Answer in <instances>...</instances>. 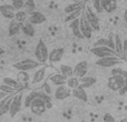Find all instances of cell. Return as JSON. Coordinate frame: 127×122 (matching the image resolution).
<instances>
[{
    "mask_svg": "<svg viewBox=\"0 0 127 122\" xmlns=\"http://www.w3.org/2000/svg\"><path fill=\"white\" fill-rule=\"evenodd\" d=\"M49 70L50 68L46 67V65H42V67L38 68L35 72H33L32 77H31L30 80V85L32 88H39L42 87L45 84V81H46L47 77H48Z\"/></svg>",
    "mask_w": 127,
    "mask_h": 122,
    "instance_id": "obj_1",
    "label": "cell"
},
{
    "mask_svg": "<svg viewBox=\"0 0 127 122\" xmlns=\"http://www.w3.org/2000/svg\"><path fill=\"white\" fill-rule=\"evenodd\" d=\"M44 64L39 63L36 60H31V59H25L21 60L19 62H16L13 64V68L17 70H19L20 72H27L30 71V70H37L38 68L42 67Z\"/></svg>",
    "mask_w": 127,
    "mask_h": 122,
    "instance_id": "obj_2",
    "label": "cell"
},
{
    "mask_svg": "<svg viewBox=\"0 0 127 122\" xmlns=\"http://www.w3.org/2000/svg\"><path fill=\"white\" fill-rule=\"evenodd\" d=\"M35 57L38 62L41 63V64H45L49 59V51L47 49V46L41 39L38 41L37 46L35 48Z\"/></svg>",
    "mask_w": 127,
    "mask_h": 122,
    "instance_id": "obj_3",
    "label": "cell"
},
{
    "mask_svg": "<svg viewBox=\"0 0 127 122\" xmlns=\"http://www.w3.org/2000/svg\"><path fill=\"white\" fill-rule=\"evenodd\" d=\"M84 15H85L86 19L88 20V22L90 23V26H92V28L94 29V30L98 31L99 29H100V27H99V18L97 17L96 12H95L89 6L85 7V9H84Z\"/></svg>",
    "mask_w": 127,
    "mask_h": 122,
    "instance_id": "obj_4",
    "label": "cell"
},
{
    "mask_svg": "<svg viewBox=\"0 0 127 122\" xmlns=\"http://www.w3.org/2000/svg\"><path fill=\"white\" fill-rule=\"evenodd\" d=\"M126 82V78L121 76H110L107 81V85L112 91H117L119 92L123 89L124 84Z\"/></svg>",
    "mask_w": 127,
    "mask_h": 122,
    "instance_id": "obj_5",
    "label": "cell"
},
{
    "mask_svg": "<svg viewBox=\"0 0 127 122\" xmlns=\"http://www.w3.org/2000/svg\"><path fill=\"white\" fill-rule=\"evenodd\" d=\"M123 62V59L118 56H113V57L103 58V59H98L96 61V64L101 68H115L117 64Z\"/></svg>",
    "mask_w": 127,
    "mask_h": 122,
    "instance_id": "obj_6",
    "label": "cell"
},
{
    "mask_svg": "<svg viewBox=\"0 0 127 122\" xmlns=\"http://www.w3.org/2000/svg\"><path fill=\"white\" fill-rule=\"evenodd\" d=\"M90 52H92L94 56H96L98 59L117 56L116 52H115V50L110 49L109 47H93V48L90 49Z\"/></svg>",
    "mask_w": 127,
    "mask_h": 122,
    "instance_id": "obj_7",
    "label": "cell"
},
{
    "mask_svg": "<svg viewBox=\"0 0 127 122\" xmlns=\"http://www.w3.org/2000/svg\"><path fill=\"white\" fill-rule=\"evenodd\" d=\"M22 104H24V99H22V91H19L18 93L15 94L12 99V102H11V107H10V111L9 114L10 117H15L18 112L21 110Z\"/></svg>",
    "mask_w": 127,
    "mask_h": 122,
    "instance_id": "obj_8",
    "label": "cell"
},
{
    "mask_svg": "<svg viewBox=\"0 0 127 122\" xmlns=\"http://www.w3.org/2000/svg\"><path fill=\"white\" fill-rule=\"evenodd\" d=\"M29 109H30L31 113L35 114V116H42L45 113V111L47 110V105L40 98H36L32 101Z\"/></svg>",
    "mask_w": 127,
    "mask_h": 122,
    "instance_id": "obj_9",
    "label": "cell"
},
{
    "mask_svg": "<svg viewBox=\"0 0 127 122\" xmlns=\"http://www.w3.org/2000/svg\"><path fill=\"white\" fill-rule=\"evenodd\" d=\"M79 27H80V31H81V33H83L84 38L89 39L93 35L94 29L92 28V26H90V23L88 22V20L86 19V17H85L84 13L81 15V17L79 18Z\"/></svg>",
    "mask_w": 127,
    "mask_h": 122,
    "instance_id": "obj_10",
    "label": "cell"
},
{
    "mask_svg": "<svg viewBox=\"0 0 127 122\" xmlns=\"http://www.w3.org/2000/svg\"><path fill=\"white\" fill-rule=\"evenodd\" d=\"M16 12H17V10L13 8V6L11 3H3L0 6V13L6 19H9L11 21L15 20Z\"/></svg>",
    "mask_w": 127,
    "mask_h": 122,
    "instance_id": "obj_11",
    "label": "cell"
},
{
    "mask_svg": "<svg viewBox=\"0 0 127 122\" xmlns=\"http://www.w3.org/2000/svg\"><path fill=\"white\" fill-rule=\"evenodd\" d=\"M88 71V63L87 61H79L74 68V77L78 79H81L86 77V73Z\"/></svg>",
    "mask_w": 127,
    "mask_h": 122,
    "instance_id": "obj_12",
    "label": "cell"
},
{
    "mask_svg": "<svg viewBox=\"0 0 127 122\" xmlns=\"http://www.w3.org/2000/svg\"><path fill=\"white\" fill-rule=\"evenodd\" d=\"M71 94H72L71 89H69L67 85H62V87L56 88L54 96H55V98L57 100H65V99L69 98Z\"/></svg>",
    "mask_w": 127,
    "mask_h": 122,
    "instance_id": "obj_13",
    "label": "cell"
},
{
    "mask_svg": "<svg viewBox=\"0 0 127 122\" xmlns=\"http://www.w3.org/2000/svg\"><path fill=\"white\" fill-rule=\"evenodd\" d=\"M15 94L16 93L9 94V96H7L6 98L0 102V117L9 113V111H10V107H11V102H12V99H13V97H15Z\"/></svg>",
    "mask_w": 127,
    "mask_h": 122,
    "instance_id": "obj_14",
    "label": "cell"
},
{
    "mask_svg": "<svg viewBox=\"0 0 127 122\" xmlns=\"http://www.w3.org/2000/svg\"><path fill=\"white\" fill-rule=\"evenodd\" d=\"M64 55H65V49L64 48H55L49 52L48 61L51 63H57L63 59Z\"/></svg>",
    "mask_w": 127,
    "mask_h": 122,
    "instance_id": "obj_15",
    "label": "cell"
},
{
    "mask_svg": "<svg viewBox=\"0 0 127 122\" xmlns=\"http://www.w3.org/2000/svg\"><path fill=\"white\" fill-rule=\"evenodd\" d=\"M28 21L30 22L31 24H41L42 22L46 21V17L45 15H42L41 12L39 11H33V12L29 13V18H28Z\"/></svg>",
    "mask_w": 127,
    "mask_h": 122,
    "instance_id": "obj_16",
    "label": "cell"
},
{
    "mask_svg": "<svg viewBox=\"0 0 127 122\" xmlns=\"http://www.w3.org/2000/svg\"><path fill=\"white\" fill-rule=\"evenodd\" d=\"M49 81H50L54 85H56L57 88L67 84V78H66V77H64L60 72L51 74V76L49 77Z\"/></svg>",
    "mask_w": 127,
    "mask_h": 122,
    "instance_id": "obj_17",
    "label": "cell"
},
{
    "mask_svg": "<svg viewBox=\"0 0 127 122\" xmlns=\"http://www.w3.org/2000/svg\"><path fill=\"white\" fill-rule=\"evenodd\" d=\"M101 7L104 11L112 13L117 9V2L115 0H101Z\"/></svg>",
    "mask_w": 127,
    "mask_h": 122,
    "instance_id": "obj_18",
    "label": "cell"
},
{
    "mask_svg": "<svg viewBox=\"0 0 127 122\" xmlns=\"http://www.w3.org/2000/svg\"><path fill=\"white\" fill-rule=\"evenodd\" d=\"M72 96H74L76 99H78V100L83 101V102H87V100H88L87 92H86V90L84 89V88H81L80 85H79L78 88L72 90Z\"/></svg>",
    "mask_w": 127,
    "mask_h": 122,
    "instance_id": "obj_19",
    "label": "cell"
},
{
    "mask_svg": "<svg viewBox=\"0 0 127 122\" xmlns=\"http://www.w3.org/2000/svg\"><path fill=\"white\" fill-rule=\"evenodd\" d=\"M84 8H85V3H84V2H81V1L72 2V3L65 7V12L67 13V15H70V13L76 12V11L80 10V9H84Z\"/></svg>",
    "mask_w": 127,
    "mask_h": 122,
    "instance_id": "obj_20",
    "label": "cell"
},
{
    "mask_svg": "<svg viewBox=\"0 0 127 122\" xmlns=\"http://www.w3.org/2000/svg\"><path fill=\"white\" fill-rule=\"evenodd\" d=\"M20 31H21V23L17 22L16 20L10 21L9 27H8V35H9V37H12V36L18 35Z\"/></svg>",
    "mask_w": 127,
    "mask_h": 122,
    "instance_id": "obj_21",
    "label": "cell"
},
{
    "mask_svg": "<svg viewBox=\"0 0 127 122\" xmlns=\"http://www.w3.org/2000/svg\"><path fill=\"white\" fill-rule=\"evenodd\" d=\"M21 32L27 37H33L36 33V30L33 24H31L29 21H27L21 24Z\"/></svg>",
    "mask_w": 127,
    "mask_h": 122,
    "instance_id": "obj_22",
    "label": "cell"
},
{
    "mask_svg": "<svg viewBox=\"0 0 127 122\" xmlns=\"http://www.w3.org/2000/svg\"><path fill=\"white\" fill-rule=\"evenodd\" d=\"M96 79L94 77H84V78L79 79V85L84 89H88V88L93 87L96 83Z\"/></svg>",
    "mask_w": 127,
    "mask_h": 122,
    "instance_id": "obj_23",
    "label": "cell"
},
{
    "mask_svg": "<svg viewBox=\"0 0 127 122\" xmlns=\"http://www.w3.org/2000/svg\"><path fill=\"white\" fill-rule=\"evenodd\" d=\"M69 27H70V29H71V31H72V35H74L75 37L79 38V39H83L84 36H83V33H81V31H80V27H79V19L70 22Z\"/></svg>",
    "mask_w": 127,
    "mask_h": 122,
    "instance_id": "obj_24",
    "label": "cell"
},
{
    "mask_svg": "<svg viewBox=\"0 0 127 122\" xmlns=\"http://www.w3.org/2000/svg\"><path fill=\"white\" fill-rule=\"evenodd\" d=\"M2 82H3V84L8 85V87L12 88V89H15V90L21 89V84H20V82H19L18 80H16V79H12V78H9V77H6V78H3Z\"/></svg>",
    "mask_w": 127,
    "mask_h": 122,
    "instance_id": "obj_25",
    "label": "cell"
},
{
    "mask_svg": "<svg viewBox=\"0 0 127 122\" xmlns=\"http://www.w3.org/2000/svg\"><path fill=\"white\" fill-rule=\"evenodd\" d=\"M36 98H38V92L37 91H30L28 94H27L26 97H25L24 99V105L25 108H30L31 103H32V101L35 100Z\"/></svg>",
    "mask_w": 127,
    "mask_h": 122,
    "instance_id": "obj_26",
    "label": "cell"
},
{
    "mask_svg": "<svg viewBox=\"0 0 127 122\" xmlns=\"http://www.w3.org/2000/svg\"><path fill=\"white\" fill-rule=\"evenodd\" d=\"M59 71H60V73H62L64 77H66L67 79L74 77V68H71L68 64H60Z\"/></svg>",
    "mask_w": 127,
    "mask_h": 122,
    "instance_id": "obj_27",
    "label": "cell"
},
{
    "mask_svg": "<svg viewBox=\"0 0 127 122\" xmlns=\"http://www.w3.org/2000/svg\"><path fill=\"white\" fill-rule=\"evenodd\" d=\"M28 18H29V13L25 10L17 11V12H16V16H15V20L21 24L28 21Z\"/></svg>",
    "mask_w": 127,
    "mask_h": 122,
    "instance_id": "obj_28",
    "label": "cell"
},
{
    "mask_svg": "<svg viewBox=\"0 0 127 122\" xmlns=\"http://www.w3.org/2000/svg\"><path fill=\"white\" fill-rule=\"evenodd\" d=\"M115 52L118 57L123 58V41L118 35H115Z\"/></svg>",
    "mask_w": 127,
    "mask_h": 122,
    "instance_id": "obj_29",
    "label": "cell"
},
{
    "mask_svg": "<svg viewBox=\"0 0 127 122\" xmlns=\"http://www.w3.org/2000/svg\"><path fill=\"white\" fill-rule=\"evenodd\" d=\"M38 98H40L46 103L47 109H50V108L53 107V100H51V97L49 96V94L45 93L44 91H40V92H38Z\"/></svg>",
    "mask_w": 127,
    "mask_h": 122,
    "instance_id": "obj_30",
    "label": "cell"
},
{
    "mask_svg": "<svg viewBox=\"0 0 127 122\" xmlns=\"http://www.w3.org/2000/svg\"><path fill=\"white\" fill-rule=\"evenodd\" d=\"M84 9H80V10L76 11V12H72V13H70V15H67V17L65 18V22H72V21H75V20L79 19V18L81 17V15L84 13Z\"/></svg>",
    "mask_w": 127,
    "mask_h": 122,
    "instance_id": "obj_31",
    "label": "cell"
},
{
    "mask_svg": "<svg viewBox=\"0 0 127 122\" xmlns=\"http://www.w3.org/2000/svg\"><path fill=\"white\" fill-rule=\"evenodd\" d=\"M67 85L69 89H76V88L79 87V79L76 78V77H71V78H68L67 79Z\"/></svg>",
    "mask_w": 127,
    "mask_h": 122,
    "instance_id": "obj_32",
    "label": "cell"
},
{
    "mask_svg": "<svg viewBox=\"0 0 127 122\" xmlns=\"http://www.w3.org/2000/svg\"><path fill=\"white\" fill-rule=\"evenodd\" d=\"M110 74L112 76H121V77H124V78L127 79V71L126 70H124L123 68H113L112 71H110Z\"/></svg>",
    "mask_w": 127,
    "mask_h": 122,
    "instance_id": "obj_33",
    "label": "cell"
},
{
    "mask_svg": "<svg viewBox=\"0 0 127 122\" xmlns=\"http://www.w3.org/2000/svg\"><path fill=\"white\" fill-rule=\"evenodd\" d=\"M25 11H27L28 13L30 12H33V11H36V3L32 1V0H27V1H25Z\"/></svg>",
    "mask_w": 127,
    "mask_h": 122,
    "instance_id": "obj_34",
    "label": "cell"
},
{
    "mask_svg": "<svg viewBox=\"0 0 127 122\" xmlns=\"http://www.w3.org/2000/svg\"><path fill=\"white\" fill-rule=\"evenodd\" d=\"M94 47H109V40L108 38H100L94 42Z\"/></svg>",
    "mask_w": 127,
    "mask_h": 122,
    "instance_id": "obj_35",
    "label": "cell"
},
{
    "mask_svg": "<svg viewBox=\"0 0 127 122\" xmlns=\"http://www.w3.org/2000/svg\"><path fill=\"white\" fill-rule=\"evenodd\" d=\"M11 4H12L13 8H15L17 11H20V10H22V9H24L25 1H24V0H12Z\"/></svg>",
    "mask_w": 127,
    "mask_h": 122,
    "instance_id": "obj_36",
    "label": "cell"
},
{
    "mask_svg": "<svg viewBox=\"0 0 127 122\" xmlns=\"http://www.w3.org/2000/svg\"><path fill=\"white\" fill-rule=\"evenodd\" d=\"M0 91L4 92V93H7V94H13V93H16L17 90L12 89V88H10V87H8V85L2 83V84H0Z\"/></svg>",
    "mask_w": 127,
    "mask_h": 122,
    "instance_id": "obj_37",
    "label": "cell"
},
{
    "mask_svg": "<svg viewBox=\"0 0 127 122\" xmlns=\"http://www.w3.org/2000/svg\"><path fill=\"white\" fill-rule=\"evenodd\" d=\"M29 80V76L27 72H19L18 73V81H20L21 83H26Z\"/></svg>",
    "mask_w": 127,
    "mask_h": 122,
    "instance_id": "obj_38",
    "label": "cell"
},
{
    "mask_svg": "<svg viewBox=\"0 0 127 122\" xmlns=\"http://www.w3.org/2000/svg\"><path fill=\"white\" fill-rule=\"evenodd\" d=\"M93 7H94V9L96 10V12L100 13L103 12V7H101V0H95L94 2H93Z\"/></svg>",
    "mask_w": 127,
    "mask_h": 122,
    "instance_id": "obj_39",
    "label": "cell"
},
{
    "mask_svg": "<svg viewBox=\"0 0 127 122\" xmlns=\"http://www.w3.org/2000/svg\"><path fill=\"white\" fill-rule=\"evenodd\" d=\"M123 60L127 61V39L123 41Z\"/></svg>",
    "mask_w": 127,
    "mask_h": 122,
    "instance_id": "obj_40",
    "label": "cell"
},
{
    "mask_svg": "<svg viewBox=\"0 0 127 122\" xmlns=\"http://www.w3.org/2000/svg\"><path fill=\"white\" fill-rule=\"evenodd\" d=\"M103 122H116V120H115V118L112 116V114L106 113L103 118Z\"/></svg>",
    "mask_w": 127,
    "mask_h": 122,
    "instance_id": "obj_41",
    "label": "cell"
},
{
    "mask_svg": "<svg viewBox=\"0 0 127 122\" xmlns=\"http://www.w3.org/2000/svg\"><path fill=\"white\" fill-rule=\"evenodd\" d=\"M121 96H124V94H126L127 93V79H126V82H125V84H124V87H123V89L121 90V91L118 92Z\"/></svg>",
    "mask_w": 127,
    "mask_h": 122,
    "instance_id": "obj_42",
    "label": "cell"
},
{
    "mask_svg": "<svg viewBox=\"0 0 127 122\" xmlns=\"http://www.w3.org/2000/svg\"><path fill=\"white\" fill-rule=\"evenodd\" d=\"M7 96H9V94H7V93H4V92H1V91H0V102H1V101L3 100V99L6 98Z\"/></svg>",
    "mask_w": 127,
    "mask_h": 122,
    "instance_id": "obj_43",
    "label": "cell"
},
{
    "mask_svg": "<svg viewBox=\"0 0 127 122\" xmlns=\"http://www.w3.org/2000/svg\"><path fill=\"white\" fill-rule=\"evenodd\" d=\"M123 18H124V21L127 23V6H126V9H125V11H124V16H123Z\"/></svg>",
    "mask_w": 127,
    "mask_h": 122,
    "instance_id": "obj_44",
    "label": "cell"
},
{
    "mask_svg": "<svg viewBox=\"0 0 127 122\" xmlns=\"http://www.w3.org/2000/svg\"><path fill=\"white\" fill-rule=\"evenodd\" d=\"M3 53H4V50H3L2 48H0V56H2Z\"/></svg>",
    "mask_w": 127,
    "mask_h": 122,
    "instance_id": "obj_45",
    "label": "cell"
},
{
    "mask_svg": "<svg viewBox=\"0 0 127 122\" xmlns=\"http://www.w3.org/2000/svg\"><path fill=\"white\" fill-rule=\"evenodd\" d=\"M119 122H127V118H124V119H122V120L119 121Z\"/></svg>",
    "mask_w": 127,
    "mask_h": 122,
    "instance_id": "obj_46",
    "label": "cell"
},
{
    "mask_svg": "<svg viewBox=\"0 0 127 122\" xmlns=\"http://www.w3.org/2000/svg\"><path fill=\"white\" fill-rule=\"evenodd\" d=\"M80 122H86V121H84V120H83V121H80Z\"/></svg>",
    "mask_w": 127,
    "mask_h": 122,
    "instance_id": "obj_47",
    "label": "cell"
}]
</instances>
